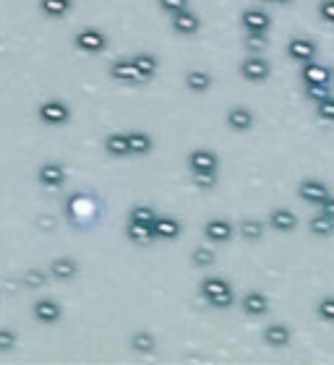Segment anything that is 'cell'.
Returning a JSON list of instances; mask_svg holds the SVG:
<instances>
[{"label": "cell", "mask_w": 334, "mask_h": 365, "mask_svg": "<svg viewBox=\"0 0 334 365\" xmlns=\"http://www.w3.org/2000/svg\"><path fill=\"white\" fill-rule=\"evenodd\" d=\"M185 89L188 92H194V94H206L209 89H212V74H206V71H188L185 74Z\"/></svg>", "instance_id": "25"}, {"label": "cell", "mask_w": 334, "mask_h": 365, "mask_svg": "<svg viewBox=\"0 0 334 365\" xmlns=\"http://www.w3.org/2000/svg\"><path fill=\"white\" fill-rule=\"evenodd\" d=\"M261 337H264V344H269V347H287L292 342V329L287 323L274 321L264 329Z\"/></svg>", "instance_id": "20"}, {"label": "cell", "mask_w": 334, "mask_h": 365, "mask_svg": "<svg viewBox=\"0 0 334 365\" xmlns=\"http://www.w3.org/2000/svg\"><path fill=\"white\" fill-rule=\"evenodd\" d=\"M157 3H160V8L167 13V16H173V13L188 8V0H157Z\"/></svg>", "instance_id": "38"}, {"label": "cell", "mask_w": 334, "mask_h": 365, "mask_svg": "<svg viewBox=\"0 0 334 365\" xmlns=\"http://www.w3.org/2000/svg\"><path fill=\"white\" fill-rule=\"evenodd\" d=\"M16 342H19V334L8 326H0V353H11Z\"/></svg>", "instance_id": "35"}, {"label": "cell", "mask_w": 334, "mask_h": 365, "mask_svg": "<svg viewBox=\"0 0 334 365\" xmlns=\"http://www.w3.org/2000/svg\"><path fill=\"white\" fill-rule=\"evenodd\" d=\"M267 3H290V0H267Z\"/></svg>", "instance_id": "43"}, {"label": "cell", "mask_w": 334, "mask_h": 365, "mask_svg": "<svg viewBox=\"0 0 334 365\" xmlns=\"http://www.w3.org/2000/svg\"><path fill=\"white\" fill-rule=\"evenodd\" d=\"M319 212H324V214L334 217V196H329V198H326V201H324V204L319 206Z\"/></svg>", "instance_id": "42"}, {"label": "cell", "mask_w": 334, "mask_h": 365, "mask_svg": "<svg viewBox=\"0 0 334 365\" xmlns=\"http://www.w3.org/2000/svg\"><path fill=\"white\" fill-rule=\"evenodd\" d=\"M301 78L306 84H332L334 71L329 65H322L311 60V63H303L301 65Z\"/></svg>", "instance_id": "18"}, {"label": "cell", "mask_w": 334, "mask_h": 365, "mask_svg": "<svg viewBox=\"0 0 334 365\" xmlns=\"http://www.w3.org/2000/svg\"><path fill=\"white\" fill-rule=\"evenodd\" d=\"M194 182L199 188H215L219 178H217V172H199V175H194Z\"/></svg>", "instance_id": "39"}, {"label": "cell", "mask_w": 334, "mask_h": 365, "mask_svg": "<svg viewBox=\"0 0 334 365\" xmlns=\"http://www.w3.org/2000/svg\"><path fill=\"white\" fill-rule=\"evenodd\" d=\"M298 196H301L306 204H313V206H322L326 198H329V188L326 182L316 180V178H306V180L298 185Z\"/></svg>", "instance_id": "8"}, {"label": "cell", "mask_w": 334, "mask_h": 365, "mask_svg": "<svg viewBox=\"0 0 334 365\" xmlns=\"http://www.w3.org/2000/svg\"><path fill=\"white\" fill-rule=\"evenodd\" d=\"M47 274H50V271H47ZM47 274L40 271V269H32V271H26V277H24V280H26L29 287H42L44 282H47Z\"/></svg>", "instance_id": "40"}, {"label": "cell", "mask_w": 334, "mask_h": 365, "mask_svg": "<svg viewBox=\"0 0 334 365\" xmlns=\"http://www.w3.org/2000/svg\"><path fill=\"white\" fill-rule=\"evenodd\" d=\"M267 225L272 230H277V232H292L295 227H298V214L287 209V206H277V209H272L269 217H267Z\"/></svg>", "instance_id": "13"}, {"label": "cell", "mask_w": 334, "mask_h": 365, "mask_svg": "<svg viewBox=\"0 0 334 365\" xmlns=\"http://www.w3.org/2000/svg\"><path fill=\"white\" fill-rule=\"evenodd\" d=\"M235 235V225L230 219H209L204 225V237L209 243H230Z\"/></svg>", "instance_id": "12"}, {"label": "cell", "mask_w": 334, "mask_h": 365, "mask_svg": "<svg viewBox=\"0 0 334 365\" xmlns=\"http://www.w3.org/2000/svg\"><path fill=\"white\" fill-rule=\"evenodd\" d=\"M50 277L58 282H71L78 277V261L76 258H68V256H60V258H53L50 261Z\"/></svg>", "instance_id": "17"}, {"label": "cell", "mask_w": 334, "mask_h": 365, "mask_svg": "<svg viewBox=\"0 0 334 365\" xmlns=\"http://www.w3.org/2000/svg\"><path fill=\"white\" fill-rule=\"evenodd\" d=\"M191 258H194L196 266H212V264L217 261L215 251H212V248H206V246L194 248V253H191Z\"/></svg>", "instance_id": "34"}, {"label": "cell", "mask_w": 334, "mask_h": 365, "mask_svg": "<svg viewBox=\"0 0 334 365\" xmlns=\"http://www.w3.org/2000/svg\"><path fill=\"white\" fill-rule=\"evenodd\" d=\"M243 44H246V50L251 55H259L267 50V44H269V37H267V32H246V37H243Z\"/></svg>", "instance_id": "31"}, {"label": "cell", "mask_w": 334, "mask_h": 365, "mask_svg": "<svg viewBox=\"0 0 334 365\" xmlns=\"http://www.w3.org/2000/svg\"><path fill=\"white\" fill-rule=\"evenodd\" d=\"M227 128L235 130V133H246V130L253 128V123H256V115H253V110L243 108V105H235V108L227 110Z\"/></svg>", "instance_id": "11"}, {"label": "cell", "mask_w": 334, "mask_h": 365, "mask_svg": "<svg viewBox=\"0 0 334 365\" xmlns=\"http://www.w3.org/2000/svg\"><path fill=\"white\" fill-rule=\"evenodd\" d=\"M128 146H131V154L136 157H147L154 146V139H151L147 130H131L128 133Z\"/></svg>", "instance_id": "26"}, {"label": "cell", "mask_w": 334, "mask_h": 365, "mask_svg": "<svg viewBox=\"0 0 334 365\" xmlns=\"http://www.w3.org/2000/svg\"><path fill=\"white\" fill-rule=\"evenodd\" d=\"M74 0H40V11L47 16V19H63L65 13L71 11Z\"/></svg>", "instance_id": "29"}, {"label": "cell", "mask_w": 334, "mask_h": 365, "mask_svg": "<svg viewBox=\"0 0 334 365\" xmlns=\"http://www.w3.org/2000/svg\"><path fill=\"white\" fill-rule=\"evenodd\" d=\"M237 232H240V237L248 240V243H259L261 237H264V232H267V225H264L261 219H243V222L237 225Z\"/></svg>", "instance_id": "28"}, {"label": "cell", "mask_w": 334, "mask_h": 365, "mask_svg": "<svg viewBox=\"0 0 334 365\" xmlns=\"http://www.w3.org/2000/svg\"><path fill=\"white\" fill-rule=\"evenodd\" d=\"M170 24H173V29L178 34H183V37H191L201 29V19L196 16L191 8H185V11H178L170 16Z\"/></svg>", "instance_id": "19"}, {"label": "cell", "mask_w": 334, "mask_h": 365, "mask_svg": "<svg viewBox=\"0 0 334 365\" xmlns=\"http://www.w3.org/2000/svg\"><path fill=\"white\" fill-rule=\"evenodd\" d=\"M316 313H319V319L334 323V295H329V298H322V300H319V305H316Z\"/></svg>", "instance_id": "37"}, {"label": "cell", "mask_w": 334, "mask_h": 365, "mask_svg": "<svg viewBox=\"0 0 334 365\" xmlns=\"http://www.w3.org/2000/svg\"><path fill=\"white\" fill-rule=\"evenodd\" d=\"M102 209H105V206H102V198H99L94 191H87V188L74 191L63 204L65 219H68L71 227H76V230H89V227L97 225L99 217H102Z\"/></svg>", "instance_id": "1"}, {"label": "cell", "mask_w": 334, "mask_h": 365, "mask_svg": "<svg viewBox=\"0 0 334 365\" xmlns=\"http://www.w3.org/2000/svg\"><path fill=\"white\" fill-rule=\"evenodd\" d=\"M287 58L295 60V63H311L316 58V42L311 37H292L287 42Z\"/></svg>", "instance_id": "10"}, {"label": "cell", "mask_w": 334, "mask_h": 365, "mask_svg": "<svg viewBox=\"0 0 334 365\" xmlns=\"http://www.w3.org/2000/svg\"><path fill=\"white\" fill-rule=\"evenodd\" d=\"M308 232H311V235H316V237L334 235V217L324 214V212L313 214L311 219H308Z\"/></svg>", "instance_id": "27"}, {"label": "cell", "mask_w": 334, "mask_h": 365, "mask_svg": "<svg viewBox=\"0 0 334 365\" xmlns=\"http://www.w3.org/2000/svg\"><path fill=\"white\" fill-rule=\"evenodd\" d=\"M133 63L139 68L141 81H149V78H154L157 71H160V60H157V55L151 53H136L133 55Z\"/></svg>", "instance_id": "24"}, {"label": "cell", "mask_w": 334, "mask_h": 365, "mask_svg": "<svg viewBox=\"0 0 334 365\" xmlns=\"http://www.w3.org/2000/svg\"><path fill=\"white\" fill-rule=\"evenodd\" d=\"M32 316L40 323H44V326H53V323H58L63 319V305L58 300H53V298H40L32 305Z\"/></svg>", "instance_id": "7"}, {"label": "cell", "mask_w": 334, "mask_h": 365, "mask_svg": "<svg viewBox=\"0 0 334 365\" xmlns=\"http://www.w3.org/2000/svg\"><path fill=\"white\" fill-rule=\"evenodd\" d=\"M319 16H322L324 22L334 24V0H322L319 3Z\"/></svg>", "instance_id": "41"}, {"label": "cell", "mask_w": 334, "mask_h": 365, "mask_svg": "<svg viewBox=\"0 0 334 365\" xmlns=\"http://www.w3.org/2000/svg\"><path fill=\"white\" fill-rule=\"evenodd\" d=\"M240 308H243V313L251 316V319H259V316H264V313L269 311V298L261 290H251L240 298Z\"/></svg>", "instance_id": "15"}, {"label": "cell", "mask_w": 334, "mask_h": 365, "mask_svg": "<svg viewBox=\"0 0 334 365\" xmlns=\"http://www.w3.org/2000/svg\"><path fill=\"white\" fill-rule=\"evenodd\" d=\"M65 167L60 162H42L40 167H37V182L47 188V191H58V188H63L65 185Z\"/></svg>", "instance_id": "6"}, {"label": "cell", "mask_w": 334, "mask_h": 365, "mask_svg": "<svg viewBox=\"0 0 334 365\" xmlns=\"http://www.w3.org/2000/svg\"><path fill=\"white\" fill-rule=\"evenodd\" d=\"M201 298H204L209 305L215 308H230L235 303V292H233V285L225 280V277H206L201 280Z\"/></svg>", "instance_id": "2"}, {"label": "cell", "mask_w": 334, "mask_h": 365, "mask_svg": "<svg viewBox=\"0 0 334 365\" xmlns=\"http://www.w3.org/2000/svg\"><path fill=\"white\" fill-rule=\"evenodd\" d=\"M272 74V63L264 55H248L246 60L240 63V76L246 78L248 84H261L267 81Z\"/></svg>", "instance_id": "4"}, {"label": "cell", "mask_w": 334, "mask_h": 365, "mask_svg": "<svg viewBox=\"0 0 334 365\" xmlns=\"http://www.w3.org/2000/svg\"><path fill=\"white\" fill-rule=\"evenodd\" d=\"M316 115L324 123H334V97H326L322 102H316Z\"/></svg>", "instance_id": "36"}, {"label": "cell", "mask_w": 334, "mask_h": 365, "mask_svg": "<svg viewBox=\"0 0 334 365\" xmlns=\"http://www.w3.org/2000/svg\"><path fill=\"white\" fill-rule=\"evenodd\" d=\"M240 24L246 32H269L272 29V16L261 8H246L240 13Z\"/></svg>", "instance_id": "16"}, {"label": "cell", "mask_w": 334, "mask_h": 365, "mask_svg": "<svg viewBox=\"0 0 334 365\" xmlns=\"http://www.w3.org/2000/svg\"><path fill=\"white\" fill-rule=\"evenodd\" d=\"M306 97L311 99L313 105L326 97H332V84H306Z\"/></svg>", "instance_id": "33"}, {"label": "cell", "mask_w": 334, "mask_h": 365, "mask_svg": "<svg viewBox=\"0 0 334 365\" xmlns=\"http://www.w3.org/2000/svg\"><path fill=\"white\" fill-rule=\"evenodd\" d=\"M188 170L199 175V172H217L219 170V157L212 149H194L188 154Z\"/></svg>", "instance_id": "9"}, {"label": "cell", "mask_w": 334, "mask_h": 365, "mask_svg": "<svg viewBox=\"0 0 334 365\" xmlns=\"http://www.w3.org/2000/svg\"><path fill=\"white\" fill-rule=\"evenodd\" d=\"M110 76L120 81V84H139L141 76H139V68L133 63V58H120L115 63H110Z\"/></svg>", "instance_id": "14"}, {"label": "cell", "mask_w": 334, "mask_h": 365, "mask_svg": "<svg viewBox=\"0 0 334 365\" xmlns=\"http://www.w3.org/2000/svg\"><path fill=\"white\" fill-rule=\"evenodd\" d=\"M105 151H108V157H115V160L131 157L128 133H110V136H105Z\"/></svg>", "instance_id": "23"}, {"label": "cell", "mask_w": 334, "mask_h": 365, "mask_svg": "<svg viewBox=\"0 0 334 365\" xmlns=\"http://www.w3.org/2000/svg\"><path fill=\"white\" fill-rule=\"evenodd\" d=\"M183 232V225L175 219V217H157L154 219V237L157 240H175V237Z\"/></svg>", "instance_id": "21"}, {"label": "cell", "mask_w": 334, "mask_h": 365, "mask_svg": "<svg viewBox=\"0 0 334 365\" xmlns=\"http://www.w3.org/2000/svg\"><path fill=\"white\" fill-rule=\"evenodd\" d=\"M126 237H128L131 243H139V246H149V243L157 240L154 237V227L133 222V219H128V225H126Z\"/></svg>", "instance_id": "22"}, {"label": "cell", "mask_w": 334, "mask_h": 365, "mask_svg": "<svg viewBox=\"0 0 334 365\" xmlns=\"http://www.w3.org/2000/svg\"><path fill=\"white\" fill-rule=\"evenodd\" d=\"M74 44L81 50V53H92L97 55L108 47V34L102 29H94V26H87V29H78L74 37Z\"/></svg>", "instance_id": "5"}, {"label": "cell", "mask_w": 334, "mask_h": 365, "mask_svg": "<svg viewBox=\"0 0 334 365\" xmlns=\"http://www.w3.org/2000/svg\"><path fill=\"white\" fill-rule=\"evenodd\" d=\"M37 118L44 126H65L71 120V108L65 105L63 99H44L42 105L37 108Z\"/></svg>", "instance_id": "3"}, {"label": "cell", "mask_w": 334, "mask_h": 365, "mask_svg": "<svg viewBox=\"0 0 334 365\" xmlns=\"http://www.w3.org/2000/svg\"><path fill=\"white\" fill-rule=\"evenodd\" d=\"M131 347H133L136 353L151 355L154 353V347H157V339H154V334L151 332H136L131 337Z\"/></svg>", "instance_id": "30"}, {"label": "cell", "mask_w": 334, "mask_h": 365, "mask_svg": "<svg viewBox=\"0 0 334 365\" xmlns=\"http://www.w3.org/2000/svg\"><path fill=\"white\" fill-rule=\"evenodd\" d=\"M157 212L151 209L149 204H136L133 209H131V214L128 219H133V222H141V225H151L154 227V219H157Z\"/></svg>", "instance_id": "32"}]
</instances>
